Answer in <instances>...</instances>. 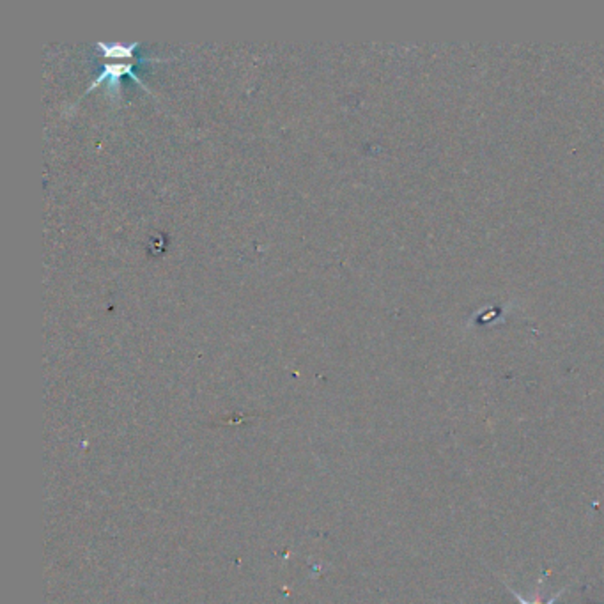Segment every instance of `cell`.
Listing matches in <instances>:
<instances>
[{
	"label": "cell",
	"mask_w": 604,
	"mask_h": 604,
	"mask_svg": "<svg viewBox=\"0 0 604 604\" xmlns=\"http://www.w3.org/2000/svg\"><path fill=\"white\" fill-rule=\"evenodd\" d=\"M139 46V43H131V45H117V43H114V45H105V43H96V48L98 50H101L103 54H105V57H114V59H124V57H131L134 55V50Z\"/></svg>",
	"instance_id": "obj_2"
},
{
	"label": "cell",
	"mask_w": 604,
	"mask_h": 604,
	"mask_svg": "<svg viewBox=\"0 0 604 604\" xmlns=\"http://www.w3.org/2000/svg\"><path fill=\"white\" fill-rule=\"evenodd\" d=\"M123 75H130L131 79L135 80V82L139 84L142 89L149 91V87L146 86V84L142 82V80L139 79L137 73L134 71V64L131 62H114V64H105V68H103V71L99 73L98 79L94 80L93 84L89 86V89L86 91V93H91V91L96 89V87L99 86V84L103 82H109L110 86V93H119V86H121V76Z\"/></svg>",
	"instance_id": "obj_1"
}]
</instances>
